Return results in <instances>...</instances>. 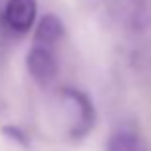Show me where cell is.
<instances>
[{"mask_svg": "<svg viewBox=\"0 0 151 151\" xmlns=\"http://www.w3.org/2000/svg\"><path fill=\"white\" fill-rule=\"evenodd\" d=\"M62 101L72 111V122H70V138L81 139L85 138L95 124V109L89 101V97L74 87H66L62 91Z\"/></svg>", "mask_w": 151, "mask_h": 151, "instance_id": "obj_2", "label": "cell"}, {"mask_svg": "<svg viewBox=\"0 0 151 151\" xmlns=\"http://www.w3.org/2000/svg\"><path fill=\"white\" fill-rule=\"evenodd\" d=\"M107 151H147V147L134 130L122 128L111 134L107 142Z\"/></svg>", "mask_w": 151, "mask_h": 151, "instance_id": "obj_5", "label": "cell"}, {"mask_svg": "<svg viewBox=\"0 0 151 151\" xmlns=\"http://www.w3.org/2000/svg\"><path fill=\"white\" fill-rule=\"evenodd\" d=\"M54 45L39 43L33 41L31 49L25 56V66L27 72L33 80L41 85H49L56 80L58 76V54Z\"/></svg>", "mask_w": 151, "mask_h": 151, "instance_id": "obj_1", "label": "cell"}, {"mask_svg": "<svg viewBox=\"0 0 151 151\" xmlns=\"http://www.w3.org/2000/svg\"><path fill=\"white\" fill-rule=\"evenodd\" d=\"M62 37H64V25L60 22V18L54 16V14H45L43 18L39 19V23H37L35 39L33 41L58 47V43L62 41Z\"/></svg>", "mask_w": 151, "mask_h": 151, "instance_id": "obj_4", "label": "cell"}, {"mask_svg": "<svg viewBox=\"0 0 151 151\" xmlns=\"http://www.w3.org/2000/svg\"><path fill=\"white\" fill-rule=\"evenodd\" d=\"M2 134L4 136H8L12 142H16L18 145H22V147H29V138H27V134L23 132L22 128H18V126H4L2 128Z\"/></svg>", "mask_w": 151, "mask_h": 151, "instance_id": "obj_6", "label": "cell"}, {"mask_svg": "<svg viewBox=\"0 0 151 151\" xmlns=\"http://www.w3.org/2000/svg\"><path fill=\"white\" fill-rule=\"evenodd\" d=\"M2 19L10 31L18 35L27 33L37 19V0H8Z\"/></svg>", "mask_w": 151, "mask_h": 151, "instance_id": "obj_3", "label": "cell"}]
</instances>
